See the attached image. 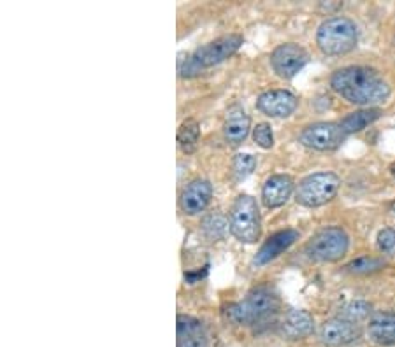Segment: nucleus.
<instances>
[{"mask_svg": "<svg viewBox=\"0 0 395 347\" xmlns=\"http://www.w3.org/2000/svg\"><path fill=\"white\" fill-rule=\"evenodd\" d=\"M379 116H382V111H379V109L376 107L362 109V111H355L346 116L339 125H341V129L346 135L357 134V131L367 129V127L371 125V123H374L376 119H379Z\"/></svg>", "mask_w": 395, "mask_h": 347, "instance_id": "nucleus-18", "label": "nucleus"}, {"mask_svg": "<svg viewBox=\"0 0 395 347\" xmlns=\"http://www.w3.org/2000/svg\"><path fill=\"white\" fill-rule=\"evenodd\" d=\"M204 274H206V269L202 270V272H195V274H185V279L188 281L190 284H193V283H197V279H199V277H202Z\"/></svg>", "mask_w": 395, "mask_h": 347, "instance_id": "nucleus-28", "label": "nucleus"}, {"mask_svg": "<svg viewBox=\"0 0 395 347\" xmlns=\"http://www.w3.org/2000/svg\"><path fill=\"white\" fill-rule=\"evenodd\" d=\"M227 226H230V225L227 223V219L223 218L222 214H211V216H207L202 223L204 233H206V235L213 240L222 239V237L225 235Z\"/></svg>", "mask_w": 395, "mask_h": 347, "instance_id": "nucleus-22", "label": "nucleus"}, {"mask_svg": "<svg viewBox=\"0 0 395 347\" xmlns=\"http://www.w3.org/2000/svg\"><path fill=\"white\" fill-rule=\"evenodd\" d=\"M200 137V127L195 119H186L178 129V144L185 153L195 151Z\"/></svg>", "mask_w": 395, "mask_h": 347, "instance_id": "nucleus-19", "label": "nucleus"}, {"mask_svg": "<svg viewBox=\"0 0 395 347\" xmlns=\"http://www.w3.org/2000/svg\"><path fill=\"white\" fill-rule=\"evenodd\" d=\"M204 328L199 319L192 316H179L178 317V341H185V339L193 337V335L202 334Z\"/></svg>", "mask_w": 395, "mask_h": 347, "instance_id": "nucleus-24", "label": "nucleus"}, {"mask_svg": "<svg viewBox=\"0 0 395 347\" xmlns=\"http://www.w3.org/2000/svg\"><path fill=\"white\" fill-rule=\"evenodd\" d=\"M178 347H207L206 334L193 335V337L185 339V341H178Z\"/></svg>", "mask_w": 395, "mask_h": 347, "instance_id": "nucleus-27", "label": "nucleus"}, {"mask_svg": "<svg viewBox=\"0 0 395 347\" xmlns=\"http://www.w3.org/2000/svg\"><path fill=\"white\" fill-rule=\"evenodd\" d=\"M280 310V298L269 288H255L246 298L229 307V317L237 324H255L269 319Z\"/></svg>", "mask_w": 395, "mask_h": 347, "instance_id": "nucleus-3", "label": "nucleus"}, {"mask_svg": "<svg viewBox=\"0 0 395 347\" xmlns=\"http://www.w3.org/2000/svg\"><path fill=\"white\" fill-rule=\"evenodd\" d=\"M253 141L261 146L262 149H270L274 146V135L270 130V125L267 123H258L253 130Z\"/></svg>", "mask_w": 395, "mask_h": 347, "instance_id": "nucleus-25", "label": "nucleus"}, {"mask_svg": "<svg viewBox=\"0 0 395 347\" xmlns=\"http://www.w3.org/2000/svg\"><path fill=\"white\" fill-rule=\"evenodd\" d=\"M350 247V239L346 232L339 226L324 228L307 242L306 251L313 260L336 261L341 260Z\"/></svg>", "mask_w": 395, "mask_h": 347, "instance_id": "nucleus-7", "label": "nucleus"}, {"mask_svg": "<svg viewBox=\"0 0 395 347\" xmlns=\"http://www.w3.org/2000/svg\"><path fill=\"white\" fill-rule=\"evenodd\" d=\"M292 192H294V181H292L290 175H270L262 188V200L265 204V207L276 209V207H281L287 204Z\"/></svg>", "mask_w": 395, "mask_h": 347, "instance_id": "nucleus-14", "label": "nucleus"}, {"mask_svg": "<svg viewBox=\"0 0 395 347\" xmlns=\"http://www.w3.org/2000/svg\"><path fill=\"white\" fill-rule=\"evenodd\" d=\"M307 53L299 44H281L270 54V65L274 72L283 79H292L304 69L307 64Z\"/></svg>", "mask_w": 395, "mask_h": 347, "instance_id": "nucleus-9", "label": "nucleus"}, {"mask_svg": "<svg viewBox=\"0 0 395 347\" xmlns=\"http://www.w3.org/2000/svg\"><path fill=\"white\" fill-rule=\"evenodd\" d=\"M250 125L251 122L246 111L239 107V105H234V107L227 111L225 123H223V135H225V139L230 144L239 146L250 134Z\"/></svg>", "mask_w": 395, "mask_h": 347, "instance_id": "nucleus-16", "label": "nucleus"}, {"mask_svg": "<svg viewBox=\"0 0 395 347\" xmlns=\"http://www.w3.org/2000/svg\"><path fill=\"white\" fill-rule=\"evenodd\" d=\"M257 107L270 118H287L297 109V97L287 90H270L258 97Z\"/></svg>", "mask_w": 395, "mask_h": 347, "instance_id": "nucleus-11", "label": "nucleus"}, {"mask_svg": "<svg viewBox=\"0 0 395 347\" xmlns=\"http://www.w3.org/2000/svg\"><path fill=\"white\" fill-rule=\"evenodd\" d=\"M332 90L341 95L350 104L379 105L390 97V86L378 71L369 67H345L334 72L331 78Z\"/></svg>", "mask_w": 395, "mask_h": 347, "instance_id": "nucleus-1", "label": "nucleus"}, {"mask_svg": "<svg viewBox=\"0 0 395 347\" xmlns=\"http://www.w3.org/2000/svg\"><path fill=\"white\" fill-rule=\"evenodd\" d=\"M345 139L346 134L338 123H314V125H309L302 130L299 141L309 149L332 151V149L339 148Z\"/></svg>", "mask_w": 395, "mask_h": 347, "instance_id": "nucleus-8", "label": "nucleus"}, {"mask_svg": "<svg viewBox=\"0 0 395 347\" xmlns=\"http://www.w3.org/2000/svg\"><path fill=\"white\" fill-rule=\"evenodd\" d=\"M299 240V232L294 228L281 230V232L274 233L269 239L263 242V246L258 249L257 257H255V265H265V263L276 260L280 254H283L288 247L294 246Z\"/></svg>", "mask_w": 395, "mask_h": 347, "instance_id": "nucleus-13", "label": "nucleus"}, {"mask_svg": "<svg viewBox=\"0 0 395 347\" xmlns=\"http://www.w3.org/2000/svg\"><path fill=\"white\" fill-rule=\"evenodd\" d=\"M241 44H243V37L232 34L199 47L192 57H188L183 64H179V76H183V78L199 76L204 69L214 67V65L222 64L227 58L232 57L239 49Z\"/></svg>", "mask_w": 395, "mask_h": 347, "instance_id": "nucleus-2", "label": "nucleus"}, {"mask_svg": "<svg viewBox=\"0 0 395 347\" xmlns=\"http://www.w3.org/2000/svg\"><path fill=\"white\" fill-rule=\"evenodd\" d=\"M390 172H392V175L395 177V163H392V165H390Z\"/></svg>", "mask_w": 395, "mask_h": 347, "instance_id": "nucleus-29", "label": "nucleus"}, {"mask_svg": "<svg viewBox=\"0 0 395 347\" xmlns=\"http://www.w3.org/2000/svg\"><path fill=\"white\" fill-rule=\"evenodd\" d=\"M385 266V261L382 258H374V257H360L357 260L350 261L346 265V270L350 274H358V276H365V274H372L378 272Z\"/></svg>", "mask_w": 395, "mask_h": 347, "instance_id": "nucleus-20", "label": "nucleus"}, {"mask_svg": "<svg viewBox=\"0 0 395 347\" xmlns=\"http://www.w3.org/2000/svg\"><path fill=\"white\" fill-rule=\"evenodd\" d=\"M230 233L243 244H255L261 239V211L257 200L250 195H239L230 211Z\"/></svg>", "mask_w": 395, "mask_h": 347, "instance_id": "nucleus-5", "label": "nucleus"}, {"mask_svg": "<svg viewBox=\"0 0 395 347\" xmlns=\"http://www.w3.org/2000/svg\"><path fill=\"white\" fill-rule=\"evenodd\" d=\"M339 186H341V179L334 172L311 174L299 182L295 199L301 206L309 207V209L321 207L338 195Z\"/></svg>", "mask_w": 395, "mask_h": 347, "instance_id": "nucleus-6", "label": "nucleus"}, {"mask_svg": "<svg viewBox=\"0 0 395 347\" xmlns=\"http://www.w3.org/2000/svg\"><path fill=\"white\" fill-rule=\"evenodd\" d=\"M358 335H360L358 324L343 319V317H334V319L325 321L320 328V341L328 347L351 344L353 341H357Z\"/></svg>", "mask_w": 395, "mask_h": 347, "instance_id": "nucleus-10", "label": "nucleus"}, {"mask_svg": "<svg viewBox=\"0 0 395 347\" xmlns=\"http://www.w3.org/2000/svg\"><path fill=\"white\" fill-rule=\"evenodd\" d=\"M314 330V319L307 310L292 309L281 321V334L290 341H301L309 337Z\"/></svg>", "mask_w": 395, "mask_h": 347, "instance_id": "nucleus-15", "label": "nucleus"}, {"mask_svg": "<svg viewBox=\"0 0 395 347\" xmlns=\"http://www.w3.org/2000/svg\"><path fill=\"white\" fill-rule=\"evenodd\" d=\"M255 167H257V160H255V156L248 155V153H239V155L234 156L232 169L239 181H243V179H246L248 175L253 172Z\"/></svg>", "mask_w": 395, "mask_h": 347, "instance_id": "nucleus-23", "label": "nucleus"}, {"mask_svg": "<svg viewBox=\"0 0 395 347\" xmlns=\"http://www.w3.org/2000/svg\"><path fill=\"white\" fill-rule=\"evenodd\" d=\"M378 247L385 254L395 257V228H383L378 233Z\"/></svg>", "mask_w": 395, "mask_h": 347, "instance_id": "nucleus-26", "label": "nucleus"}, {"mask_svg": "<svg viewBox=\"0 0 395 347\" xmlns=\"http://www.w3.org/2000/svg\"><path fill=\"white\" fill-rule=\"evenodd\" d=\"M357 27L348 18H328L318 27L316 44L321 53L328 54V57L350 53L357 46Z\"/></svg>", "mask_w": 395, "mask_h": 347, "instance_id": "nucleus-4", "label": "nucleus"}, {"mask_svg": "<svg viewBox=\"0 0 395 347\" xmlns=\"http://www.w3.org/2000/svg\"><path fill=\"white\" fill-rule=\"evenodd\" d=\"M211 196H213V188H211L210 181H204V179H195V181L190 182L181 193V204L183 213L188 214V216H195L200 214L211 202Z\"/></svg>", "mask_w": 395, "mask_h": 347, "instance_id": "nucleus-12", "label": "nucleus"}, {"mask_svg": "<svg viewBox=\"0 0 395 347\" xmlns=\"http://www.w3.org/2000/svg\"><path fill=\"white\" fill-rule=\"evenodd\" d=\"M390 209H392V211H394V213H395V202H392V204H390Z\"/></svg>", "mask_w": 395, "mask_h": 347, "instance_id": "nucleus-30", "label": "nucleus"}, {"mask_svg": "<svg viewBox=\"0 0 395 347\" xmlns=\"http://www.w3.org/2000/svg\"><path fill=\"white\" fill-rule=\"evenodd\" d=\"M367 335L374 344H395V312H378L367 324Z\"/></svg>", "mask_w": 395, "mask_h": 347, "instance_id": "nucleus-17", "label": "nucleus"}, {"mask_svg": "<svg viewBox=\"0 0 395 347\" xmlns=\"http://www.w3.org/2000/svg\"><path fill=\"white\" fill-rule=\"evenodd\" d=\"M371 309L372 307H371V304H367V302L353 300L343 307L341 312H339V317H343V319L351 321V323L357 324L358 321H364L365 317L371 314Z\"/></svg>", "mask_w": 395, "mask_h": 347, "instance_id": "nucleus-21", "label": "nucleus"}]
</instances>
